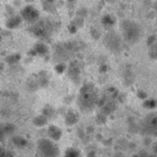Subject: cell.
<instances>
[{
	"mask_svg": "<svg viewBox=\"0 0 157 157\" xmlns=\"http://www.w3.org/2000/svg\"><path fill=\"white\" fill-rule=\"evenodd\" d=\"M124 36L128 41H136L140 39V28L137 24L132 22H126L123 25Z\"/></svg>",
	"mask_w": 157,
	"mask_h": 157,
	"instance_id": "cell-1",
	"label": "cell"
},
{
	"mask_svg": "<svg viewBox=\"0 0 157 157\" xmlns=\"http://www.w3.org/2000/svg\"><path fill=\"white\" fill-rule=\"evenodd\" d=\"M39 151L44 157H56L58 154L57 147L51 140H41L39 143Z\"/></svg>",
	"mask_w": 157,
	"mask_h": 157,
	"instance_id": "cell-2",
	"label": "cell"
},
{
	"mask_svg": "<svg viewBox=\"0 0 157 157\" xmlns=\"http://www.w3.org/2000/svg\"><path fill=\"white\" fill-rule=\"evenodd\" d=\"M38 16H39L38 11L36 9H33V8H31V7H27L26 9L23 11V17H24L25 20L30 21V22L36 21L38 18Z\"/></svg>",
	"mask_w": 157,
	"mask_h": 157,
	"instance_id": "cell-3",
	"label": "cell"
},
{
	"mask_svg": "<svg viewBox=\"0 0 157 157\" xmlns=\"http://www.w3.org/2000/svg\"><path fill=\"white\" fill-rule=\"evenodd\" d=\"M50 135L52 136L53 140H58L61 137V130L57 127H51L50 129Z\"/></svg>",
	"mask_w": 157,
	"mask_h": 157,
	"instance_id": "cell-4",
	"label": "cell"
},
{
	"mask_svg": "<svg viewBox=\"0 0 157 157\" xmlns=\"http://www.w3.org/2000/svg\"><path fill=\"white\" fill-rule=\"evenodd\" d=\"M41 118V116H39V117H37L35 120V123L37 125H45V123H46V118L44 117V116H42V120H40Z\"/></svg>",
	"mask_w": 157,
	"mask_h": 157,
	"instance_id": "cell-5",
	"label": "cell"
},
{
	"mask_svg": "<svg viewBox=\"0 0 157 157\" xmlns=\"http://www.w3.org/2000/svg\"><path fill=\"white\" fill-rule=\"evenodd\" d=\"M66 157H78V153L76 151H70Z\"/></svg>",
	"mask_w": 157,
	"mask_h": 157,
	"instance_id": "cell-6",
	"label": "cell"
},
{
	"mask_svg": "<svg viewBox=\"0 0 157 157\" xmlns=\"http://www.w3.org/2000/svg\"><path fill=\"white\" fill-rule=\"evenodd\" d=\"M155 152L157 153V144H156V145H155Z\"/></svg>",
	"mask_w": 157,
	"mask_h": 157,
	"instance_id": "cell-7",
	"label": "cell"
}]
</instances>
